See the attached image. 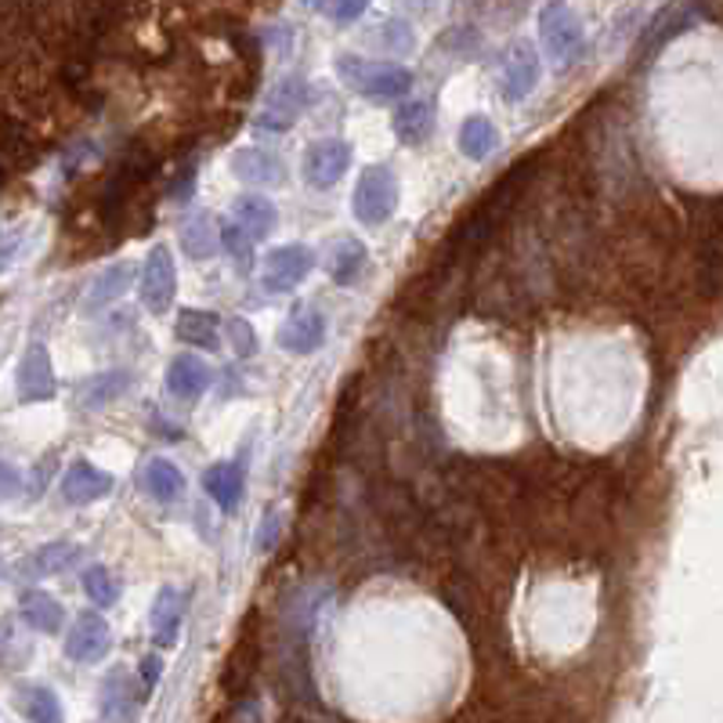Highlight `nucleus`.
Instances as JSON below:
<instances>
[{
	"label": "nucleus",
	"instance_id": "27",
	"mask_svg": "<svg viewBox=\"0 0 723 723\" xmlns=\"http://www.w3.org/2000/svg\"><path fill=\"white\" fill-rule=\"evenodd\" d=\"M430 131H435V102H409L395 113V134L402 138L405 145L427 142Z\"/></svg>",
	"mask_w": 723,
	"mask_h": 723
},
{
	"label": "nucleus",
	"instance_id": "28",
	"mask_svg": "<svg viewBox=\"0 0 723 723\" xmlns=\"http://www.w3.org/2000/svg\"><path fill=\"white\" fill-rule=\"evenodd\" d=\"M23 619L34 625L40 633H59L62 630V619H66V608L51 597L44 590H34L23 597Z\"/></svg>",
	"mask_w": 723,
	"mask_h": 723
},
{
	"label": "nucleus",
	"instance_id": "5",
	"mask_svg": "<svg viewBox=\"0 0 723 723\" xmlns=\"http://www.w3.org/2000/svg\"><path fill=\"white\" fill-rule=\"evenodd\" d=\"M315 272V250L305 243H286L264 254L261 261V286L268 294H289Z\"/></svg>",
	"mask_w": 723,
	"mask_h": 723
},
{
	"label": "nucleus",
	"instance_id": "4",
	"mask_svg": "<svg viewBox=\"0 0 723 723\" xmlns=\"http://www.w3.org/2000/svg\"><path fill=\"white\" fill-rule=\"evenodd\" d=\"M308 99H311L308 80L300 77V73H286V77H279L272 88H268L261 113H257V127H261V131H272V134L289 131V127L305 116Z\"/></svg>",
	"mask_w": 723,
	"mask_h": 723
},
{
	"label": "nucleus",
	"instance_id": "11",
	"mask_svg": "<svg viewBox=\"0 0 723 723\" xmlns=\"http://www.w3.org/2000/svg\"><path fill=\"white\" fill-rule=\"evenodd\" d=\"M109 492H113V474L83 456L73 460L66 474H62V500L69 506H91V503L105 500Z\"/></svg>",
	"mask_w": 723,
	"mask_h": 723
},
{
	"label": "nucleus",
	"instance_id": "31",
	"mask_svg": "<svg viewBox=\"0 0 723 723\" xmlns=\"http://www.w3.org/2000/svg\"><path fill=\"white\" fill-rule=\"evenodd\" d=\"M221 250H229V257L240 264V272H250L254 264V240L246 235L240 224H221Z\"/></svg>",
	"mask_w": 723,
	"mask_h": 723
},
{
	"label": "nucleus",
	"instance_id": "23",
	"mask_svg": "<svg viewBox=\"0 0 723 723\" xmlns=\"http://www.w3.org/2000/svg\"><path fill=\"white\" fill-rule=\"evenodd\" d=\"M77 557H80V546L77 543H48V546H40L37 554H29L23 565H18V576L23 579H48V576H59V571H66V568H73L77 565Z\"/></svg>",
	"mask_w": 723,
	"mask_h": 723
},
{
	"label": "nucleus",
	"instance_id": "8",
	"mask_svg": "<svg viewBox=\"0 0 723 723\" xmlns=\"http://www.w3.org/2000/svg\"><path fill=\"white\" fill-rule=\"evenodd\" d=\"M351 167V145L344 138H319L305 153V178L311 189H333Z\"/></svg>",
	"mask_w": 723,
	"mask_h": 723
},
{
	"label": "nucleus",
	"instance_id": "37",
	"mask_svg": "<svg viewBox=\"0 0 723 723\" xmlns=\"http://www.w3.org/2000/svg\"><path fill=\"white\" fill-rule=\"evenodd\" d=\"M159 669H164V662H159L156 655H145V658H142V676H138V680H142V687L149 690V695H153L156 684H159Z\"/></svg>",
	"mask_w": 723,
	"mask_h": 723
},
{
	"label": "nucleus",
	"instance_id": "1",
	"mask_svg": "<svg viewBox=\"0 0 723 723\" xmlns=\"http://www.w3.org/2000/svg\"><path fill=\"white\" fill-rule=\"evenodd\" d=\"M398 199H402L398 175L387 164H373L362 170L359 185H354L351 214H354V221L365 224V229H380V224L395 218Z\"/></svg>",
	"mask_w": 723,
	"mask_h": 723
},
{
	"label": "nucleus",
	"instance_id": "16",
	"mask_svg": "<svg viewBox=\"0 0 723 723\" xmlns=\"http://www.w3.org/2000/svg\"><path fill=\"white\" fill-rule=\"evenodd\" d=\"M203 489H207V495L221 506L224 514H235L243 503V492H246V474L240 463L221 460L203 470Z\"/></svg>",
	"mask_w": 723,
	"mask_h": 723
},
{
	"label": "nucleus",
	"instance_id": "10",
	"mask_svg": "<svg viewBox=\"0 0 723 723\" xmlns=\"http://www.w3.org/2000/svg\"><path fill=\"white\" fill-rule=\"evenodd\" d=\"M322 340H326V315L308 305L289 311L283 326L275 330V344L289 354H311L322 348Z\"/></svg>",
	"mask_w": 723,
	"mask_h": 723
},
{
	"label": "nucleus",
	"instance_id": "22",
	"mask_svg": "<svg viewBox=\"0 0 723 723\" xmlns=\"http://www.w3.org/2000/svg\"><path fill=\"white\" fill-rule=\"evenodd\" d=\"M131 391V373L127 370H109V373H94L88 380L80 384L77 391V402L80 409H88V413H99L109 402H116L120 395Z\"/></svg>",
	"mask_w": 723,
	"mask_h": 723
},
{
	"label": "nucleus",
	"instance_id": "17",
	"mask_svg": "<svg viewBox=\"0 0 723 723\" xmlns=\"http://www.w3.org/2000/svg\"><path fill=\"white\" fill-rule=\"evenodd\" d=\"M232 175L246 181V185H279V181L286 178V167L283 159L275 153H268V149H235L232 153Z\"/></svg>",
	"mask_w": 723,
	"mask_h": 723
},
{
	"label": "nucleus",
	"instance_id": "25",
	"mask_svg": "<svg viewBox=\"0 0 723 723\" xmlns=\"http://www.w3.org/2000/svg\"><path fill=\"white\" fill-rule=\"evenodd\" d=\"M460 153L474 159V164H481V159H489L495 149H500V131H495V124L489 116H467V120L460 124Z\"/></svg>",
	"mask_w": 723,
	"mask_h": 723
},
{
	"label": "nucleus",
	"instance_id": "9",
	"mask_svg": "<svg viewBox=\"0 0 723 723\" xmlns=\"http://www.w3.org/2000/svg\"><path fill=\"white\" fill-rule=\"evenodd\" d=\"M109 647H113L109 622H105L99 611H80L66 636V655L73 662L91 666V662H102V658L109 655Z\"/></svg>",
	"mask_w": 723,
	"mask_h": 723
},
{
	"label": "nucleus",
	"instance_id": "24",
	"mask_svg": "<svg viewBox=\"0 0 723 723\" xmlns=\"http://www.w3.org/2000/svg\"><path fill=\"white\" fill-rule=\"evenodd\" d=\"M365 264H370V250H365V243H359V240H340L326 257V272L337 286L359 283Z\"/></svg>",
	"mask_w": 723,
	"mask_h": 723
},
{
	"label": "nucleus",
	"instance_id": "15",
	"mask_svg": "<svg viewBox=\"0 0 723 723\" xmlns=\"http://www.w3.org/2000/svg\"><path fill=\"white\" fill-rule=\"evenodd\" d=\"M214 384L210 365L199 354H178L167 365V395L178 402H196V398Z\"/></svg>",
	"mask_w": 723,
	"mask_h": 723
},
{
	"label": "nucleus",
	"instance_id": "19",
	"mask_svg": "<svg viewBox=\"0 0 723 723\" xmlns=\"http://www.w3.org/2000/svg\"><path fill=\"white\" fill-rule=\"evenodd\" d=\"M142 489L153 495L156 503H178L181 495H185V474L167 456H153L142 463Z\"/></svg>",
	"mask_w": 723,
	"mask_h": 723
},
{
	"label": "nucleus",
	"instance_id": "21",
	"mask_svg": "<svg viewBox=\"0 0 723 723\" xmlns=\"http://www.w3.org/2000/svg\"><path fill=\"white\" fill-rule=\"evenodd\" d=\"M232 214H235V224H240L254 243L279 229V210L268 196H254V192H246V196H240L232 203Z\"/></svg>",
	"mask_w": 723,
	"mask_h": 723
},
{
	"label": "nucleus",
	"instance_id": "38",
	"mask_svg": "<svg viewBox=\"0 0 723 723\" xmlns=\"http://www.w3.org/2000/svg\"><path fill=\"white\" fill-rule=\"evenodd\" d=\"M435 4H438V0H405V8H413L416 15H427V12H435Z\"/></svg>",
	"mask_w": 723,
	"mask_h": 723
},
{
	"label": "nucleus",
	"instance_id": "29",
	"mask_svg": "<svg viewBox=\"0 0 723 723\" xmlns=\"http://www.w3.org/2000/svg\"><path fill=\"white\" fill-rule=\"evenodd\" d=\"M80 586H83V597H88L94 608H113L116 597H120V582L113 579V571L105 565H91L83 571Z\"/></svg>",
	"mask_w": 723,
	"mask_h": 723
},
{
	"label": "nucleus",
	"instance_id": "20",
	"mask_svg": "<svg viewBox=\"0 0 723 723\" xmlns=\"http://www.w3.org/2000/svg\"><path fill=\"white\" fill-rule=\"evenodd\" d=\"M131 279H134V268L127 264V261L109 264L102 275H94V283L88 286V294H83L80 311H83V315H94V311H102L105 305L120 300L127 289H131Z\"/></svg>",
	"mask_w": 723,
	"mask_h": 723
},
{
	"label": "nucleus",
	"instance_id": "13",
	"mask_svg": "<svg viewBox=\"0 0 723 723\" xmlns=\"http://www.w3.org/2000/svg\"><path fill=\"white\" fill-rule=\"evenodd\" d=\"M59 391L55 370H51V354L44 344H29L23 362H18V398L23 402H51Z\"/></svg>",
	"mask_w": 723,
	"mask_h": 723
},
{
	"label": "nucleus",
	"instance_id": "7",
	"mask_svg": "<svg viewBox=\"0 0 723 723\" xmlns=\"http://www.w3.org/2000/svg\"><path fill=\"white\" fill-rule=\"evenodd\" d=\"M149 690L142 687L127 666H116L105 673L102 687H99V701H102V720H134L138 709H142Z\"/></svg>",
	"mask_w": 723,
	"mask_h": 723
},
{
	"label": "nucleus",
	"instance_id": "35",
	"mask_svg": "<svg viewBox=\"0 0 723 723\" xmlns=\"http://www.w3.org/2000/svg\"><path fill=\"white\" fill-rule=\"evenodd\" d=\"M23 229H15V232H8L4 240H0V272L4 268H12L15 264V257H18V250H23Z\"/></svg>",
	"mask_w": 723,
	"mask_h": 723
},
{
	"label": "nucleus",
	"instance_id": "2",
	"mask_svg": "<svg viewBox=\"0 0 723 723\" xmlns=\"http://www.w3.org/2000/svg\"><path fill=\"white\" fill-rule=\"evenodd\" d=\"M337 73L348 88H354L362 99H370V102H395V99H402V94L413 91V73H409L405 66H380V62L340 55Z\"/></svg>",
	"mask_w": 723,
	"mask_h": 723
},
{
	"label": "nucleus",
	"instance_id": "26",
	"mask_svg": "<svg viewBox=\"0 0 723 723\" xmlns=\"http://www.w3.org/2000/svg\"><path fill=\"white\" fill-rule=\"evenodd\" d=\"M181 250H185L192 261H210V257L221 254V232L218 221L210 214H196L185 229H181Z\"/></svg>",
	"mask_w": 723,
	"mask_h": 723
},
{
	"label": "nucleus",
	"instance_id": "33",
	"mask_svg": "<svg viewBox=\"0 0 723 723\" xmlns=\"http://www.w3.org/2000/svg\"><path fill=\"white\" fill-rule=\"evenodd\" d=\"M224 326H229V344H232V351L240 354V359H250V354H257V333H254L250 322H246L243 315H235V319L224 322Z\"/></svg>",
	"mask_w": 723,
	"mask_h": 723
},
{
	"label": "nucleus",
	"instance_id": "12",
	"mask_svg": "<svg viewBox=\"0 0 723 723\" xmlns=\"http://www.w3.org/2000/svg\"><path fill=\"white\" fill-rule=\"evenodd\" d=\"M539 77H543V66H539V55L528 40H517V44L506 51L503 62V99L506 102H525L528 94L539 88Z\"/></svg>",
	"mask_w": 723,
	"mask_h": 723
},
{
	"label": "nucleus",
	"instance_id": "30",
	"mask_svg": "<svg viewBox=\"0 0 723 723\" xmlns=\"http://www.w3.org/2000/svg\"><path fill=\"white\" fill-rule=\"evenodd\" d=\"M18 701H23V712L29 720H62V701L48 684H23Z\"/></svg>",
	"mask_w": 723,
	"mask_h": 723
},
{
	"label": "nucleus",
	"instance_id": "32",
	"mask_svg": "<svg viewBox=\"0 0 723 723\" xmlns=\"http://www.w3.org/2000/svg\"><path fill=\"white\" fill-rule=\"evenodd\" d=\"M376 44H380L384 51H395V55H405V51H413V48H416L413 26H409V23H398V18H391V23H384L380 29H376Z\"/></svg>",
	"mask_w": 723,
	"mask_h": 723
},
{
	"label": "nucleus",
	"instance_id": "6",
	"mask_svg": "<svg viewBox=\"0 0 723 723\" xmlns=\"http://www.w3.org/2000/svg\"><path fill=\"white\" fill-rule=\"evenodd\" d=\"M178 294V268L170 257V246L156 243L142 264V308L149 315H167Z\"/></svg>",
	"mask_w": 723,
	"mask_h": 723
},
{
	"label": "nucleus",
	"instance_id": "18",
	"mask_svg": "<svg viewBox=\"0 0 723 723\" xmlns=\"http://www.w3.org/2000/svg\"><path fill=\"white\" fill-rule=\"evenodd\" d=\"M175 337L192 344V348L218 351V344H221V315H218V311H203V308H181L178 322H175Z\"/></svg>",
	"mask_w": 723,
	"mask_h": 723
},
{
	"label": "nucleus",
	"instance_id": "36",
	"mask_svg": "<svg viewBox=\"0 0 723 723\" xmlns=\"http://www.w3.org/2000/svg\"><path fill=\"white\" fill-rule=\"evenodd\" d=\"M365 8H370V0H333V18L337 23H354V18L365 15Z\"/></svg>",
	"mask_w": 723,
	"mask_h": 723
},
{
	"label": "nucleus",
	"instance_id": "14",
	"mask_svg": "<svg viewBox=\"0 0 723 723\" xmlns=\"http://www.w3.org/2000/svg\"><path fill=\"white\" fill-rule=\"evenodd\" d=\"M189 593L178 586H159L153 611H149V630L159 647H175L181 636V622H185Z\"/></svg>",
	"mask_w": 723,
	"mask_h": 723
},
{
	"label": "nucleus",
	"instance_id": "34",
	"mask_svg": "<svg viewBox=\"0 0 723 723\" xmlns=\"http://www.w3.org/2000/svg\"><path fill=\"white\" fill-rule=\"evenodd\" d=\"M279 521H283V517H279L275 511L268 514L264 521H261V528H257V539H254V550H257V554H268V550L275 546V539H279V528H283V525H279Z\"/></svg>",
	"mask_w": 723,
	"mask_h": 723
},
{
	"label": "nucleus",
	"instance_id": "3",
	"mask_svg": "<svg viewBox=\"0 0 723 723\" xmlns=\"http://www.w3.org/2000/svg\"><path fill=\"white\" fill-rule=\"evenodd\" d=\"M539 40H543L546 59L557 69H571L582 59V48H586V29L565 0H550L539 12Z\"/></svg>",
	"mask_w": 723,
	"mask_h": 723
}]
</instances>
